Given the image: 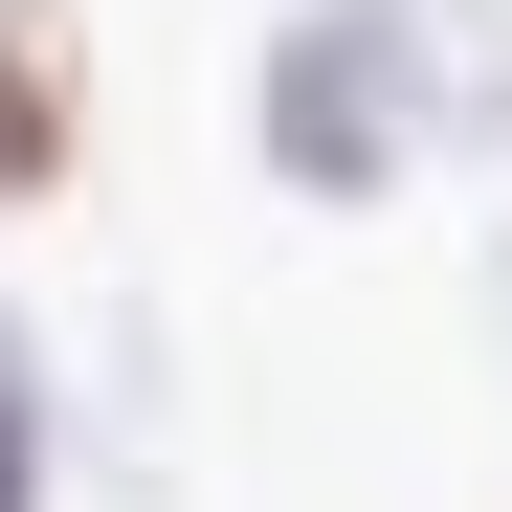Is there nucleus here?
Masks as SVG:
<instances>
[{"label":"nucleus","instance_id":"1","mask_svg":"<svg viewBox=\"0 0 512 512\" xmlns=\"http://www.w3.org/2000/svg\"><path fill=\"white\" fill-rule=\"evenodd\" d=\"M512 90V0H268L245 45V179L312 223H379L446 134H490Z\"/></svg>","mask_w":512,"mask_h":512},{"label":"nucleus","instance_id":"2","mask_svg":"<svg viewBox=\"0 0 512 512\" xmlns=\"http://www.w3.org/2000/svg\"><path fill=\"white\" fill-rule=\"evenodd\" d=\"M112 134V67H90V0H0V245H23Z\"/></svg>","mask_w":512,"mask_h":512},{"label":"nucleus","instance_id":"3","mask_svg":"<svg viewBox=\"0 0 512 512\" xmlns=\"http://www.w3.org/2000/svg\"><path fill=\"white\" fill-rule=\"evenodd\" d=\"M0 512H67V357H45V312H0Z\"/></svg>","mask_w":512,"mask_h":512},{"label":"nucleus","instance_id":"4","mask_svg":"<svg viewBox=\"0 0 512 512\" xmlns=\"http://www.w3.org/2000/svg\"><path fill=\"white\" fill-rule=\"evenodd\" d=\"M490 334H512V245H490Z\"/></svg>","mask_w":512,"mask_h":512}]
</instances>
